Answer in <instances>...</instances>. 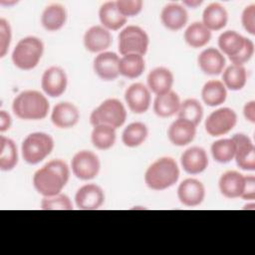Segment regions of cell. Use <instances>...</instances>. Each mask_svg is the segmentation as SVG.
I'll list each match as a JSON object with an SVG mask.
<instances>
[{
    "label": "cell",
    "mask_w": 255,
    "mask_h": 255,
    "mask_svg": "<svg viewBox=\"0 0 255 255\" xmlns=\"http://www.w3.org/2000/svg\"><path fill=\"white\" fill-rule=\"evenodd\" d=\"M70 168L62 159H52L33 175V185L37 192L44 196L61 193L69 181Z\"/></svg>",
    "instance_id": "obj_1"
},
{
    "label": "cell",
    "mask_w": 255,
    "mask_h": 255,
    "mask_svg": "<svg viewBox=\"0 0 255 255\" xmlns=\"http://www.w3.org/2000/svg\"><path fill=\"white\" fill-rule=\"evenodd\" d=\"M50 109L48 99L40 92L26 90L16 96L12 103L14 115L25 121H39L47 117Z\"/></svg>",
    "instance_id": "obj_2"
},
{
    "label": "cell",
    "mask_w": 255,
    "mask_h": 255,
    "mask_svg": "<svg viewBox=\"0 0 255 255\" xmlns=\"http://www.w3.org/2000/svg\"><path fill=\"white\" fill-rule=\"evenodd\" d=\"M179 178V167L170 156H162L153 161L145 170L144 182L152 190L160 191L174 185Z\"/></svg>",
    "instance_id": "obj_3"
},
{
    "label": "cell",
    "mask_w": 255,
    "mask_h": 255,
    "mask_svg": "<svg viewBox=\"0 0 255 255\" xmlns=\"http://www.w3.org/2000/svg\"><path fill=\"white\" fill-rule=\"evenodd\" d=\"M44 53L42 40L35 36H27L19 40L13 49L11 59L15 67L23 71L34 69Z\"/></svg>",
    "instance_id": "obj_4"
},
{
    "label": "cell",
    "mask_w": 255,
    "mask_h": 255,
    "mask_svg": "<svg viewBox=\"0 0 255 255\" xmlns=\"http://www.w3.org/2000/svg\"><path fill=\"white\" fill-rule=\"evenodd\" d=\"M53 137L42 131L28 134L21 145L23 159L29 164H38L43 161L54 149Z\"/></svg>",
    "instance_id": "obj_5"
},
{
    "label": "cell",
    "mask_w": 255,
    "mask_h": 255,
    "mask_svg": "<svg viewBox=\"0 0 255 255\" xmlns=\"http://www.w3.org/2000/svg\"><path fill=\"white\" fill-rule=\"evenodd\" d=\"M127 110L124 104L118 99H107L100 104L90 116L91 125H107L119 128L126 123Z\"/></svg>",
    "instance_id": "obj_6"
},
{
    "label": "cell",
    "mask_w": 255,
    "mask_h": 255,
    "mask_svg": "<svg viewBox=\"0 0 255 255\" xmlns=\"http://www.w3.org/2000/svg\"><path fill=\"white\" fill-rule=\"evenodd\" d=\"M149 45L146 32L135 25H128L119 34V52L122 56L136 54L144 56Z\"/></svg>",
    "instance_id": "obj_7"
},
{
    "label": "cell",
    "mask_w": 255,
    "mask_h": 255,
    "mask_svg": "<svg viewBox=\"0 0 255 255\" xmlns=\"http://www.w3.org/2000/svg\"><path fill=\"white\" fill-rule=\"evenodd\" d=\"M71 168L78 179L92 180L100 172L101 161L95 152L83 149L74 154L71 160Z\"/></svg>",
    "instance_id": "obj_8"
},
{
    "label": "cell",
    "mask_w": 255,
    "mask_h": 255,
    "mask_svg": "<svg viewBox=\"0 0 255 255\" xmlns=\"http://www.w3.org/2000/svg\"><path fill=\"white\" fill-rule=\"evenodd\" d=\"M237 124V115L230 108H220L212 112L205 120L204 128L211 136L228 133Z\"/></svg>",
    "instance_id": "obj_9"
},
{
    "label": "cell",
    "mask_w": 255,
    "mask_h": 255,
    "mask_svg": "<svg viewBox=\"0 0 255 255\" xmlns=\"http://www.w3.org/2000/svg\"><path fill=\"white\" fill-rule=\"evenodd\" d=\"M235 143L234 159L239 168L247 171L255 170V146L245 133H236L231 137Z\"/></svg>",
    "instance_id": "obj_10"
},
{
    "label": "cell",
    "mask_w": 255,
    "mask_h": 255,
    "mask_svg": "<svg viewBox=\"0 0 255 255\" xmlns=\"http://www.w3.org/2000/svg\"><path fill=\"white\" fill-rule=\"evenodd\" d=\"M68 85L66 72L57 66H52L46 69L41 78V88L43 92L51 98L62 96Z\"/></svg>",
    "instance_id": "obj_11"
},
{
    "label": "cell",
    "mask_w": 255,
    "mask_h": 255,
    "mask_svg": "<svg viewBox=\"0 0 255 255\" xmlns=\"http://www.w3.org/2000/svg\"><path fill=\"white\" fill-rule=\"evenodd\" d=\"M95 74L103 81H115L120 76V57L114 52L98 54L93 61Z\"/></svg>",
    "instance_id": "obj_12"
},
{
    "label": "cell",
    "mask_w": 255,
    "mask_h": 255,
    "mask_svg": "<svg viewBox=\"0 0 255 255\" xmlns=\"http://www.w3.org/2000/svg\"><path fill=\"white\" fill-rule=\"evenodd\" d=\"M125 101L133 114H144L150 107V91L141 83L131 84L125 92Z\"/></svg>",
    "instance_id": "obj_13"
},
{
    "label": "cell",
    "mask_w": 255,
    "mask_h": 255,
    "mask_svg": "<svg viewBox=\"0 0 255 255\" xmlns=\"http://www.w3.org/2000/svg\"><path fill=\"white\" fill-rule=\"evenodd\" d=\"M75 202L81 210H97L105 202V192L101 186L88 183L77 190Z\"/></svg>",
    "instance_id": "obj_14"
},
{
    "label": "cell",
    "mask_w": 255,
    "mask_h": 255,
    "mask_svg": "<svg viewBox=\"0 0 255 255\" xmlns=\"http://www.w3.org/2000/svg\"><path fill=\"white\" fill-rule=\"evenodd\" d=\"M177 197L187 207L198 206L205 198V187L198 179L186 178L177 187Z\"/></svg>",
    "instance_id": "obj_15"
},
{
    "label": "cell",
    "mask_w": 255,
    "mask_h": 255,
    "mask_svg": "<svg viewBox=\"0 0 255 255\" xmlns=\"http://www.w3.org/2000/svg\"><path fill=\"white\" fill-rule=\"evenodd\" d=\"M83 42L87 51L100 54L110 48L113 37L109 30L101 25H95L85 32Z\"/></svg>",
    "instance_id": "obj_16"
},
{
    "label": "cell",
    "mask_w": 255,
    "mask_h": 255,
    "mask_svg": "<svg viewBox=\"0 0 255 255\" xmlns=\"http://www.w3.org/2000/svg\"><path fill=\"white\" fill-rule=\"evenodd\" d=\"M80 120L78 108L70 102L56 104L51 112V122L58 128H71Z\"/></svg>",
    "instance_id": "obj_17"
},
{
    "label": "cell",
    "mask_w": 255,
    "mask_h": 255,
    "mask_svg": "<svg viewBox=\"0 0 255 255\" xmlns=\"http://www.w3.org/2000/svg\"><path fill=\"white\" fill-rule=\"evenodd\" d=\"M180 164L188 174H199L208 166V156L204 148L191 146L185 149L180 156Z\"/></svg>",
    "instance_id": "obj_18"
},
{
    "label": "cell",
    "mask_w": 255,
    "mask_h": 255,
    "mask_svg": "<svg viewBox=\"0 0 255 255\" xmlns=\"http://www.w3.org/2000/svg\"><path fill=\"white\" fill-rule=\"evenodd\" d=\"M199 69L209 76L220 75L226 65L224 55L216 48L209 47L204 49L197 58Z\"/></svg>",
    "instance_id": "obj_19"
},
{
    "label": "cell",
    "mask_w": 255,
    "mask_h": 255,
    "mask_svg": "<svg viewBox=\"0 0 255 255\" xmlns=\"http://www.w3.org/2000/svg\"><path fill=\"white\" fill-rule=\"evenodd\" d=\"M196 135V126L192 123L178 119L171 123L167 129V137L175 146H184L189 144Z\"/></svg>",
    "instance_id": "obj_20"
},
{
    "label": "cell",
    "mask_w": 255,
    "mask_h": 255,
    "mask_svg": "<svg viewBox=\"0 0 255 255\" xmlns=\"http://www.w3.org/2000/svg\"><path fill=\"white\" fill-rule=\"evenodd\" d=\"M188 20V14L184 6L178 3L166 4L160 12V21L162 25L170 31L182 29Z\"/></svg>",
    "instance_id": "obj_21"
},
{
    "label": "cell",
    "mask_w": 255,
    "mask_h": 255,
    "mask_svg": "<svg viewBox=\"0 0 255 255\" xmlns=\"http://www.w3.org/2000/svg\"><path fill=\"white\" fill-rule=\"evenodd\" d=\"M174 77L172 72L164 67H156L151 70L146 77L147 88L150 93L155 96L165 94L171 91L173 86Z\"/></svg>",
    "instance_id": "obj_22"
},
{
    "label": "cell",
    "mask_w": 255,
    "mask_h": 255,
    "mask_svg": "<svg viewBox=\"0 0 255 255\" xmlns=\"http://www.w3.org/2000/svg\"><path fill=\"white\" fill-rule=\"evenodd\" d=\"M245 176L235 170H228L221 174L218 180V187L226 198H238L241 196L244 187Z\"/></svg>",
    "instance_id": "obj_23"
},
{
    "label": "cell",
    "mask_w": 255,
    "mask_h": 255,
    "mask_svg": "<svg viewBox=\"0 0 255 255\" xmlns=\"http://www.w3.org/2000/svg\"><path fill=\"white\" fill-rule=\"evenodd\" d=\"M101 24L107 30L117 31L125 26L128 18L119 11L116 1L105 2L99 9Z\"/></svg>",
    "instance_id": "obj_24"
},
{
    "label": "cell",
    "mask_w": 255,
    "mask_h": 255,
    "mask_svg": "<svg viewBox=\"0 0 255 255\" xmlns=\"http://www.w3.org/2000/svg\"><path fill=\"white\" fill-rule=\"evenodd\" d=\"M228 21V13L220 3H210L202 13V24L209 31H219L223 29Z\"/></svg>",
    "instance_id": "obj_25"
},
{
    "label": "cell",
    "mask_w": 255,
    "mask_h": 255,
    "mask_svg": "<svg viewBox=\"0 0 255 255\" xmlns=\"http://www.w3.org/2000/svg\"><path fill=\"white\" fill-rule=\"evenodd\" d=\"M67 21V12L61 4H51L47 6L41 15V24L49 32L59 31Z\"/></svg>",
    "instance_id": "obj_26"
},
{
    "label": "cell",
    "mask_w": 255,
    "mask_h": 255,
    "mask_svg": "<svg viewBox=\"0 0 255 255\" xmlns=\"http://www.w3.org/2000/svg\"><path fill=\"white\" fill-rule=\"evenodd\" d=\"M246 37L236 31L227 30L222 32L218 37L219 51L228 57V59L237 56L244 48Z\"/></svg>",
    "instance_id": "obj_27"
},
{
    "label": "cell",
    "mask_w": 255,
    "mask_h": 255,
    "mask_svg": "<svg viewBox=\"0 0 255 255\" xmlns=\"http://www.w3.org/2000/svg\"><path fill=\"white\" fill-rule=\"evenodd\" d=\"M180 104L179 96L171 90L155 97L153 101V112L159 118H170L177 115Z\"/></svg>",
    "instance_id": "obj_28"
},
{
    "label": "cell",
    "mask_w": 255,
    "mask_h": 255,
    "mask_svg": "<svg viewBox=\"0 0 255 255\" xmlns=\"http://www.w3.org/2000/svg\"><path fill=\"white\" fill-rule=\"evenodd\" d=\"M226 98L227 89L221 81L210 80L201 89V99L208 107H218L226 101Z\"/></svg>",
    "instance_id": "obj_29"
},
{
    "label": "cell",
    "mask_w": 255,
    "mask_h": 255,
    "mask_svg": "<svg viewBox=\"0 0 255 255\" xmlns=\"http://www.w3.org/2000/svg\"><path fill=\"white\" fill-rule=\"evenodd\" d=\"M183 37L188 46L198 49L209 43L211 39V31H209L201 22L196 21L191 23L185 29Z\"/></svg>",
    "instance_id": "obj_30"
},
{
    "label": "cell",
    "mask_w": 255,
    "mask_h": 255,
    "mask_svg": "<svg viewBox=\"0 0 255 255\" xmlns=\"http://www.w3.org/2000/svg\"><path fill=\"white\" fill-rule=\"evenodd\" d=\"M145 69L143 56L128 54L120 58V75L128 79H136L140 77Z\"/></svg>",
    "instance_id": "obj_31"
},
{
    "label": "cell",
    "mask_w": 255,
    "mask_h": 255,
    "mask_svg": "<svg viewBox=\"0 0 255 255\" xmlns=\"http://www.w3.org/2000/svg\"><path fill=\"white\" fill-rule=\"evenodd\" d=\"M222 83L230 91L242 90L247 82V71L244 66L230 65L223 70Z\"/></svg>",
    "instance_id": "obj_32"
},
{
    "label": "cell",
    "mask_w": 255,
    "mask_h": 255,
    "mask_svg": "<svg viewBox=\"0 0 255 255\" xmlns=\"http://www.w3.org/2000/svg\"><path fill=\"white\" fill-rule=\"evenodd\" d=\"M147 135V127L143 123L134 122L125 128L122 133V141L128 147H137L145 141Z\"/></svg>",
    "instance_id": "obj_33"
},
{
    "label": "cell",
    "mask_w": 255,
    "mask_h": 255,
    "mask_svg": "<svg viewBox=\"0 0 255 255\" xmlns=\"http://www.w3.org/2000/svg\"><path fill=\"white\" fill-rule=\"evenodd\" d=\"M117 139L116 128L107 125L94 126L91 132L93 145L100 150H107L114 146Z\"/></svg>",
    "instance_id": "obj_34"
},
{
    "label": "cell",
    "mask_w": 255,
    "mask_h": 255,
    "mask_svg": "<svg viewBox=\"0 0 255 255\" xmlns=\"http://www.w3.org/2000/svg\"><path fill=\"white\" fill-rule=\"evenodd\" d=\"M18 163V150L16 143L9 137L0 136V169L12 170Z\"/></svg>",
    "instance_id": "obj_35"
},
{
    "label": "cell",
    "mask_w": 255,
    "mask_h": 255,
    "mask_svg": "<svg viewBox=\"0 0 255 255\" xmlns=\"http://www.w3.org/2000/svg\"><path fill=\"white\" fill-rule=\"evenodd\" d=\"M210 152L213 159L219 163H228L234 159L235 143L232 138H221L212 142Z\"/></svg>",
    "instance_id": "obj_36"
},
{
    "label": "cell",
    "mask_w": 255,
    "mask_h": 255,
    "mask_svg": "<svg viewBox=\"0 0 255 255\" xmlns=\"http://www.w3.org/2000/svg\"><path fill=\"white\" fill-rule=\"evenodd\" d=\"M203 117V108L195 99H186L184 100L179 107L177 118L186 120L192 123L194 126H198Z\"/></svg>",
    "instance_id": "obj_37"
},
{
    "label": "cell",
    "mask_w": 255,
    "mask_h": 255,
    "mask_svg": "<svg viewBox=\"0 0 255 255\" xmlns=\"http://www.w3.org/2000/svg\"><path fill=\"white\" fill-rule=\"evenodd\" d=\"M40 206L43 210H73L74 208L71 199L64 193L44 196Z\"/></svg>",
    "instance_id": "obj_38"
},
{
    "label": "cell",
    "mask_w": 255,
    "mask_h": 255,
    "mask_svg": "<svg viewBox=\"0 0 255 255\" xmlns=\"http://www.w3.org/2000/svg\"><path fill=\"white\" fill-rule=\"evenodd\" d=\"M116 3L119 11L126 18L136 16L141 11L143 5L141 0H118Z\"/></svg>",
    "instance_id": "obj_39"
},
{
    "label": "cell",
    "mask_w": 255,
    "mask_h": 255,
    "mask_svg": "<svg viewBox=\"0 0 255 255\" xmlns=\"http://www.w3.org/2000/svg\"><path fill=\"white\" fill-rule=\"evenodd\" d=\"M12 39L10 24L4 18L0 19V57L6 56Z\"/></svg>",
    "instance_id": "obj_40"
},
{
    "label": "cell",
    "mask_w": 255,
    "mask_h": 255,
    "mask_svg": "<svg viewBox=\"0 0 255 255\" xmlns=\"http://www.w3.org/2000/svg\"><path fill=\"white\" fill-rule=\"evenodd\" d=\"M254 43L251 39H248L246 38V42H245V46L244 48L241 50V52L233 57V58H230V62L233 64V65H238V66H244V64H246L247 62H249L251 60V58L253 57L254 55Z\"/></svg>",
    "instance_id": "obj_41"
},
{
    "label": "cell",
    "mask_w": 255,
    "mask_h": 255,
    "mask_svg": "<svg viewBox=\"0 0 255 255\" xmlns=\"http://www.w3.org/2000/svg\"><path fill=\"white\" fill-rule=\"evenodd\" d=\"M241 24L250 35H255V5L251 4L244 8L241 14Z\"/></svg>",
    "instance_id": "obj_42"
},
{
    "label": "cell",
    "mask_w": 255,
    "mask_h": 255,
    "mask_svg": "<svg viewBox=\"0 0 255 255\" xmlns=\"http://www.w3.org/2000/svg\"><path fill=\"white\" fill-rule=\"evenodd\" d=\"M240 197L245 200L255 199V176L254 175L245 176L244 187Z\"/></svg>",
    "instance_id": "obj_43"
},
{
    "label": "cell",
    "mask_w": 255,
    "mask_h": 255,
    "mask_svg": "<svg viewBox=\"0 0 255 255\" xmlns=\"http://www.w3.org/2000/svg\"><path fill=\"white\" fill-rule=\"evenodd\" d=\"M243 116L251 124L255 123V101H250L244 105Z\"/></svg>",
    "instance_id": "obj_44"
},
{
    "label": "cell",
    "mask_w": 255,
    "mask_h": 255,
    "mask_svg": "<svg viewBox=\"0 0 255 255\" xmlns=\"http://www.w3.org/2000/svg\"><path fill=\"white\" fill-rule=\"evenodd\" d=\"M12 119L11 116L4 110L0 111V131L4 132L8 130L11 127Z\"/></svg>",
    "instance_id": "obj_45"
},
{
    "label": "cell",
    "mask_w": 255,
    "mask_h": 255,
    "mask_svg": "<svg viewBox=\"0 0 255 255\" xmlns=\"http://www.w3.org/2000/svg\"><path fill=\"white\" fill-rule=\"evenodd\" d=\"M183 5H186L188 7H191V8H196L197 6L201 5L202 1L201 0H195V1H190V0H187V1H183L182 2Z\"/></svg>",
    "instance_id": "obj_46"
}]
</instances>
